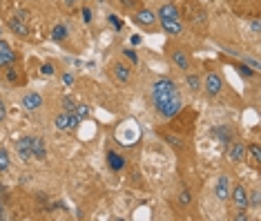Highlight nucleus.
I'll list each match as a JSON object with an SVG mask.
<instances>
[{"label":"nucleus","instance_id":"obj_1","mask_svg":"<svg viewBox=\"0 0 261 221\" xmlns=\"http://www.w3.org/2000/svg\"><path fill=\"white\" fill-rule=\"evenodd\" d=\"M177 94H179L177 83L170 79H159L157 83L152 85V100H154V105H161V103H165L167 99H172Z\"/></svg>","mask_w":261,"mask_h":221},{"label":"nucleus","instance_id":"obj_2","mask_svg":"<svg viewBox=\"0 0 261 221\" xmlns=\"http://www.w3.org/2000/svg\"><path fill=\"white\" fill-rule=\"evenodd\" d=\"M80 123H83V121H80L79 116L74 114V110L72 112L65 110V112H60V114L56 116V127L60 132H72V130H76Z\"/></svg>","mask_w":261,"mask_h":221},{"label":"nucleus","instance_id":"obj_3","mask_svg":"<svg viewBox=\"0 0 261 221\" xmlns=\"http://www.w3.org/2000/svg\"><path fill=\"white\" fill-rule=\"evenodd\" d=\"M157 107V112L161 116H165V119H172V116H177L179 112H181L183 103H181V96H172V99H167L165 103H161V105H154Z\"/></svg>","mask_w":261,"mask_h":221},{"label":"nucleus","instance_id":"obj_4","mask_svg":"<svg viewBox=\"0 0 261 221\" xmlns=\"http://www.w3.org/2000/svg\"><path fill=\"white\" fill-rule=\"evenodd\" d=\"M27 11H18L16 16L14 18H9V29L16 36H20V38H27L29 36V27H27Z\"/></svg>","mask_w":261,"mask_h":221},{"label":"nucleus","instance_id":"obj_5","mask_svg":"<svg viewBox=\"0 0 261 221\" xmlns=\"http://www.w3.org/2000/svg\"><path fill=\"white\" fill-rule=\"evenodd\" d=\"M201 87L205 90V94L208 96H217L221 90H223V80H221V76L217 72H210L208 76H205V80H203Z\"/></svg>","mask_w":261,"mask_h":221},{"label":"nucleus","instance_id":"obj_6","mask_svg":"<svg viewBox=\"0 0 261 221\" xmlns=\"http://www.w3.org/2000/svg\"><path fill=\"white\" fill-rule=\"evenodd\" d=\"M230 190H232V185H230V177L221 174L219 179H217V185H214V195H217V199L228 201L230 199Z\"/></svg>","mask_w":261,"mask_h":221},{"label":"nucleus","instance_id":"obj_7","mask_svg":"<svg viewBox=\"0 0 261 221\" xmlns=\"http://www.w3.org/2000/svg\"><path fill=\"white\" fill-rule=\"evenodd\" d=\"M16 152H18V157H20L25 163H29V161L34 159V154H32V139H29V137L18 139V141H16Z\"/></svg>","mask_w":261,"mask_h":221},{"label":"nucleus","instance_id":"obj_8","mask_svg":"<svg viewBox=\"0 0 261 221\" xmlns=\"http://www.w3.org/2000/svg\"><path fill=\"white\" fill-rule=\"evenodd\" d=\"M230 199L235 201V205L237 208H245L248 210V190L243 188V185H235V188L230 190Z\"/></svg>","mask_w":261,"mask_h":221},{"label":"nucleus","instance_id":"obj_9","mask_svg":"<svg viewBox=\"0 0 261 221\" xmlns=\"http://www.w3.org/2000/svg\"><path fill=\"white\" fill-rule=\"evenodd\" d=\"M161 20V27L163 32L170 34V36H179V34H183V25L179 18H159Z\"/></svg>","mask_w":261,"mask_h":221},{"label":"nucleus","instance_id":"obj_10","mask_svg":"<svg viewBox=\"0 0 261 221\" xmlns=\"http://www.w3.org/2000/svg\"><path fill=\"white\" fill-rule=\"evenodd\" d=\"M40 105H42V96L38 94V92H27V94L22 96V107H25V110L36 112V110H40Z\"/></svg>","mask_w":261,"mask_h":221},{"label":"nucleus","instance_id":"obj_11","mask_svg":"<svg viewBox=\"0 0 261 221\" xmlns=\"http://www.w3.org/2000/svg\"><path fill=\"white\" fill-rule=\"evenodd\" d=\"M134 22L136 25H141V27H152L154 22H157V14L150 9H139L134 14Z\"/></svg>","mask_w":261,"mask_h":221},{"label":"nucleus","instance_id":"obj_12","mask_svg":"<svg viewBox=\"0 0 261 221\" xmlns=\"http://www.w3.org/2000/svg\"><path fill=\"white\" fill-rule=\"evenodd\" d=\"M228 159H230V161H235V163L243 161V159H245V145H243V143L230 141V145H228Z\"/></svg>","mask_w":261,"mask_h":221},{"label":"nucleus","instance_id":"obj_13","mask_svg":"<svg viewBox=\"0 0 261 221\" xmlns=\"http://www.w3.org/2000/svg\"><path fill=\"white\" fill-rule=\"evenodd\" d=\"M14 60H16V52L5 40H0V67H9Z\"/></svg>","mask_w":261,"mask_h":221},{"label":"nucleus","instance_id":"obj_14","mask_svg":"<svg viewBox=\"0 0 261 221\" xmlns=\"http://www.w3.org/2000/svg\"><path fill=\"white\" fill-rule=\"evenodd\" d=\"M32 154L34 159H38V161H45L47 159V147H45V141L42 139H32Z\"/></svg>","mask_w":261,"mask_h":221},{"label":"nucleus","instance_id":"obj_15","mask_svg":"<svg viewBox=\"0 0 261 221\" xmlns=\"http://www.w3.org/2000/svg\"><path fill=\"white\" fill-rule=\"evenodd\" d=\"M157 18H179V7L174 2H165V5L159 7Z\"/></svg>","mask_w":261,"mask_h":221},{"label":"nucleus","instance_id":"obj_16","mask_svg":"<svg viewBox=\"0 0 261 221\" xmlns=\"http://www.w3.org/2000/svg\"><path fill=\"white\" fill-rule=\"evenodd\" d=\"M212 134L219 139L221 143H225V145L232 141V130H230L228 125H217V127H212Z\"/></svg>","mask_w":261,"mask_h":221},{"label":"nucleus","instance_id":"obj_17","mask_svg":"<svg viewBox=\"0 0 261 221\" xmlns=\"http://www.w3.org/2000/svg\"><path fill=\"white\" fill-rule=\"evenodd\" d=\"M107 163H110V168L114 170V172H119V170L125 168V159L120 157L119 152H112L110 150V152H107Z\"/></svg>","mask_w":261,"mask_h":221},{"label":"nucleus","instance_id":"obj_18","mask_svg":"<svg viewBox=\"0 0 261 221\" xmlns=\"http://www.w3.org/2000/svg\"><path fill=\"white\" fill-rule=\"evenodd\" d=\"M114 76H116V80H120V83H130L132 72H130V67H127V65L116 63L114 65Z\"/></svg>","mask_w":261,"mask_h":221},{"label":"nucleus","instance_id":"obj_19","mask_svg":"<svg viewBox=\"0 0 261 221\" xmlns=\"http://www.w3.org/2000/svg\"><path fill=\"white\" fill-rule=\"evenodd\" d=\"M172 60L181 69H188L190 67V60H188V56H185V52H183V49H174V52H172Z\"/></svg>","mask_w":261,"mask_h":221},{"label":"nucleus","instance_id":"obj_20","mask_svg":"<svg viewBox=\"0 0 261 221\" xmlns=\"http://www.w3.org/2000/svg\"><path fill=\"white\" fill-rule=\"evenodd\" d=\"M52 38H54V40H56V42L65 40V38H67V27H65L63 22H58V25L52 29Z\"/></svg>","mask_w":261,"mask_h":221},{"label":"nucleus","instance_id":"obj_21","mask_svg":"<svg viewBox=\"0 0 261 221\" xmlns=\"http://www.w3.org/2000/svg\"><path fill=\"white\" fill-rule=\"evenodd\" d=\"M245 152L250 154V157H252V161H255V163H257V165H259V163H261V147H259V145H257V143H250V145L245 147Z\"/></svg>","mask_w":261,"mask_h":221},{"label":"nucleus","instance_id":"obj_22","mask_svg":"<svg viewBox=\"0 0 261 221\" xmlns=\"http://www.w3.org/2000/svg\"><path fill=\"white\" fill-rule=\"evenodd\" d=\"M185 83H188V87L192 92L201 90V79H199V76H194V74H188V76H185Z\"/></svg>","mask_w":261,"mask_h":221},{"label":"nucleus","instance_id":"obj_23","mask_svg":"<svg viewBox=\"0 0 261 221\" xmlns=\"http://www.w3.org/2000/svg\"><path fill=\"white\" fill-rule=\"evenodd\" d=\"M74 114L79 116L80 121H85V119L89 116V107L87 105H76V107H74Z\"/></svg>","mask_w":261,"mask_h":221},{"label":"nucleus","instance_id":"obj_24","mask_svg":"<svg viewBox=\"0 0 261 221\" xmlns=\"http://www.w3.org/2000/svg\"><path fill=\"white\" fill-rule=\"evenodd\" d=\"M119 137H123L125 139V143H134L136 139H139V132H123V130H119Z\"/></svg>","mask_w":261,"mask_h":221},{"label":"nucleus","instance_id":"obj_25","mask_svg":"<svg viewBox=\"0 0 261 221\" xmlns=\"http://www.w3.org/2000/svg\"><path fill=\"white\" fill-rule=\"evenodd\" d=\"M190 201H192V195H190V190H181V195H179V203L185 208V205H190Z\"/></svg>","mask_w":261,"mask_h":221},{"label":"nucleus","instance_id":"obj_26","mask_svg":"<svg viewBox=\"0 0 261 221\" xmlns=\"http://www.w3.org/2000/svg\"><path fill=\"white\" fill-rule=\"evenodd\" d=\"M261 203V192L259 190H255V192H252V195H248V205H259Z\"/></svg>","mask_w":261,"mask_h":221},{"label":"nucleus","instance_id":"obj_27","mask_svg":"<svg viewBox=\"0 0 261 221\" xmlns=\"http://www.w3.org/2000/svg\"><path fill=\"white\" fill-rule=\"evenodd\" d=\"M7 168H9V154H7V150H0V170Z\"/></svg>","mask_w":261,"mask_h":221},{"label":"nucleus","instance_id":"obj_28","mask_svg":"<svg viewBox=\"0 0 261 221\" xmlns=\"http://www.w3.org/2000/svg\"><path fill=\"white\" fill-rule=\"evenodd\" d=\"M7 80L9 83H20V74L16 69H7Z\"/></svg>","mask_w":261,"mask_h":221},{"label":"nucleus","instance_id":"obj_29","mask_svg":"<svg viewBox=\"0 0 261 221\" xmlns=\"http://www.w3.org/2000/svg\"><path fill=\"white\" fill-rule=\"evenodd\" d=\"M40 74H42V76H54V74H56V69H54L52 63H45L40 67Z\"/></svg>","mask_w":261,"mask_h":221},{"label":"nucleus","instance_id":"obj_30","mask_svg":"<svg viewBox=\"0 0 261 221\" xmlns=\"http://www.w3.org/2000/svg\"><path fill=\"white\" fill-rule=\"evenodd\" d=\"M239 74H241V76H245V79H250V76H255V69H250V67H248V65H239Z\"/></svg>","mask_w":261,"mask_h":221},{"label":"nucleus","instance_id":"obj_31","mask_svg":"<svg viewBox=\"0 0 261 221\" xmlns=\"http://www.w3.org/2000/svg\"><path fill=\"white\" fill-rule=\"evenodd\" d=\"M250 27H252V34H255V36H259V32H261V20H259V16L252 18Z\"/></svg>","mask_w":261,"mask_h":221},{"label":"nucleus","instance_id":"obj_32","mask_svg":"<svg viewBox=\"0 0 261 221\" xmlns=\"http://www.w3.org/2000/svg\"><path fill=\"white\" fill-rule=\"evenodd\" d=\"M165 141L170 143V145H172V147H177V150H181V147H183V143L179 141L177 137H172V134H167V137H165Z\"/></svg>","mask_w":261,"mask_h":221},{"label":"nucleus","instance_id":"obj_33","mask_svg":"<svg viewBox=\"0 0 261 221\" xmlns=\"http://www.w3.org/2000/svg\"><path fill=\"white\" fill-rule=\"evenodd\" d=\"M80 18H83V22H92V9H87V7H85L83 11H80Z\"/></svg>","mask_w":261,"mask_h":221},{"label":"nucleus","instance_id":"obj_34","mask_svg":"<svg viewBox=\"0 0 261 221\" xmlns=\"http://www.w3.org/2000/svg\"><path fill=\"white\" fill-rule=\"evenodd\" d=\"M119 2L125 7V9H134V7L139 5V0H119Z\"/></svg>","mask_w":261,"mask_h":221},{"label":"nucleus","instance_id":"obj_35","mask_svg":"<svg viewBox=\"0 0 261 221\" xmlns=\"http://www.w3.org/2000/svg\"><path fill=\"white\" fill-rule=\"evenodd\" d=\"M63 107H65V110H67V112H72L76 105H74V100L69 99V96H65V99H63Z\"/></svg>","mask_w":261,"mask_h":221},{"label":"nucleus","instance_id":"obj_36","mask_svg":"<svg viewBox=\"0 0 261 221\" xmlns=\"http://www.w3.org/2000/svg\"><path fill=\"white\" fill-rule=\"evenodd\" d=\"M123 54H125V56L127 58H130V60H132V63H139V56H136V54H134V49H125V52H123Z\"/></svg>","mask_w":261,"mask_h":221},{"label":"nucleus","instance_id":"obj_37","mask_svg":"<svg viewBox=\"0 0 261 221\" xmlns=\"http://www.w3.org/2000/svg\"><path fill=\"white\" fill-rule=\"evenodd\" d=\"M235 221H248V212H245V208H241V212H237Z\"/></svg>","mask_w":261,"mask_h":221},{"label":"nucleus","instance_id":"obj_38","mask_svg":"<svg viewBox=\"0 0 261 221\" xmlns=\"http://www.w3.org/2000/svg\"><path fill=\"white\" fill-rule=\"evenodd\" d=\"M245 65H250V67L255 69V72H257V69H259V63H257L255 58H245Z\"/></svg>","mask_w":261,"mask_h":221},{"label":"nucleus","instance_id":"obj_39","mask_svg":"<svg viewBox=\"0 0 261 221\" xmlns=\"http://www.w3.org/2000/svg\"><path fill=\"white\" fill-rule=\"evenodd\" d=\"M63 83H65V85H72V83H74V76H72V74H67V72L63 74Z\"/></svg>","mask_w":261,"mask_h":221},{"label":"nucleus","instance_id":"obj_40","mask_svg":"<svg viewBox=\"0 0 261 221\" xmlns=\"http://www.w3.org/2000/svg\"><path fill=\"white\" fill-rule=\"evenodd\" d=\"M110 20H112V25H114L116 29H120V27H123V22H120V20H119V18H116V16H110Z\"/></svg>","mask_w":261,"mask_h":221},{"label":"nucleus","instance_id":"obj_41","mask_svg":"<svg viewBox=\"0 0 261 221\" xmlns=\"http://www.w3.org/2000/svg\"><path fill=\"white\" fill-rule=\"evenodd\" d=\"M5 116H7V112H5V105H2V100H0V123L5 121Z\"/></svg>","mask_w":261,"mask_h":221},{"label":"nucleus","instance_id":"obj_42","mask_svg":"<svg viewBox=\"0 0 261 221\" xmlns=\"http://www.w3.org/2000/svg\"><path fill=\"white\" fill-rule=\"evenodd\" d=\"M74 2H76V0H65V7H74Z\"/></svg>","mask_w":261,"mask_h":221},{"label":"nucleus","instance_id":"obj_43","mask_svg":"<svg viewBox=\"0 0 261 221\" xmlns=\"http://www.w3.org/2000/svg\"><path fill=\"white\" fill-rule=\"evenodd\" d=\"M0 219H5V208H2V203H0Z\"/></svg>","mask_w":261,"mask_h":221},{"label":"nucleus","instance_id":"obj_44","mask_svg":"<svg viewBox=\"0 0 261 221\" xmlns=\"http://www.w3.org/2000/svg\"><path fill=\"white\" fill-rule=\"evenodd\" d=\"M0 36H2V27H0Z\"/></svg>","mask_w":261,"mask_h":221}]
</instances>
